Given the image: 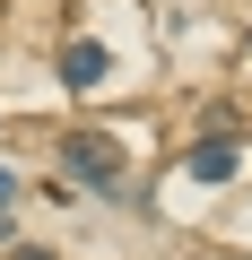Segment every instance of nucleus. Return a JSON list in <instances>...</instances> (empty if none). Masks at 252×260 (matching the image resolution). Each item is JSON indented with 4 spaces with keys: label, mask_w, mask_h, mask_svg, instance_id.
I'll return each mask as SVG.
<instances>
[{
    "label": "nucleus",
    "mask_w": 252,
    "mask_h": 260,
    "mask_svg": "<svg viewBox=\"0 0 252 260\" xmlns=\"http://www.w3.org/2000/svg\"><path fill=\"white\" fill-rule=\"evenodd\" d=\"M61 165H70V182L122 191V148H113V139H96V130H70V139H61Z\"/></svg>",
    "instance_id": "1"
},
{
    "label": "nucleus",
    "mask_w": 252,
    "mask_h": 260,
    "mask_svg": "<svg viewBox=\"0 0 252 260\" xmlns=\"http://www.w3.org/2000/svg\"><path fill=\"white\" fill-rule=\"evenodd\" d=\"M104 70H113V52H104V44H70V52H61V87H70V95L104 87Z\"/></svg>",
    "instance_id": "2"
},
{
    "label": "nucleus",
    "mask_w": 252,
    "mask_h": 260,
    "mask_svg": "<svg viewBox=\"0 0 252 260\" xmlns=\"http://www.w3.org/2000/svg\"><path fill=\"white\" fill-rule=\"evenodd\" d=\"M183 165H191V182H226V174L243 165V148H235V139H200Z\"/></svg>",
    "instance_id": "3"
},
{
    "label": "nucleus",
    "mask_w": 252,
    "mask_h": 260,
    "mask_svg": "<svg viewBox=\"0 0 252 260\" xmlns=\"http://www.w3.org/2000/svg\"><path fill=\"white\" fill-rule=\"evenodd\" d=\"M9 200H18V174H9V165H0V208H9Z\"/></svg>",
    "instance_id": "4"
},
{
    "label": "nucleus",
    "mask_w": 252,
    "mask_h": 260,
    "mask_svg": "<svg viewBox=\"0 0 252 260\" xmlns=\"http://www.w3.org/2000/svg\"><path fill=\"white\" fill-rule=\"evenodd\" d=\"M0 234H9V217H0Z\"/></svg>",
    "instance_id": "5"
}]
</instances>
